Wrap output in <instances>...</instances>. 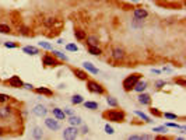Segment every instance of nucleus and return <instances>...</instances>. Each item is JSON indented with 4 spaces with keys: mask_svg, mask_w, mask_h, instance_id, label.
<instances>
[{
    "mask_svg": "<svg viewBox=\"0 0 186 140\" xmlns=\"http://www.w3.org/2000/svg\"><path fill=\"white\" fill-rule=\"evenodd\" d=\"M102 118L108 122L113 123H122L126 119V112L122 109H108V111L102 112Z\"/></svg>",
    "mask_w": 186,
    "mask_h": 140,
    "instance_id": "f257e3e1",
    "label": "nucleus"
},
{
    "mask_svg": "<svg viewBox=\"0 0 186 140\" xmlns=\"http://www.w3.org/2000/svg\"><path fill=\"white\" fill-rule=\"evenodd\" d=\"M140 79H142V74H140V73L129 74V76H126L125 79H123V81H122V87H123V90H125L126 92L133 91V87L136 86V83H137Z\"/></svg>",
    "mask_w": 186,
    "mask_h": 140,
    "instance_id": "f03ea898",
    "label": "nucleus"
},
{
    "mask_svg": "<svg viewBox=\"0 0 186 140\" xmlns=\"http://www.w3.org/2000/svg\"><path fill=\"white\" fill-rule=\"evenodd\" d=\"M85 83H87V90H88L90 92L98 94V95H104V94H105V87H104L101 83H98V81H95V80H91V79H88Z\"/></svg>",
    "mask_w": 186,
    "mask_h": 140,
    "instance_id": "7ed1b4c3",
    "label": "nucleus"
},
{
    "mask_svg": "<svg viewBox=\"0 0 186 140\" xmlns=\"http://www.w3.org/2000/svg\"><path fill=\"white\" fill-rule=\"evenodd\" d=\"M78 128L77 126H72L70 125L69 128H66L65 130H63V133H62V137L63 139H67V140H74L78 137Z\"/></svg>",
    "mask_w": 186,
    "mask_h": 140,
    "instance_id": "20e7f679",
    "label": "nucleus"
},
{
    "mask_svg": "<svg viewBox=\"0 0 186 140\" xmlns=\"http://www.w3.org/2000/svg\"><path fill=\"white\" fill-rule=\"evenodd\" d=\"M42 64L45 67H56V66H59V60L50 53H45L42 56Z\"/></svg>",
    "mask_w": 186,
    "mask_h": 140,
    "instance_id": "39448f33",
    "label": "nucleus"
},
{
    "mask_svg": "<svg viewBox=\"0 0 186 140\" xmlns=\"http://www.w3.org/2000/svg\"><path fill=\"white\" fill-rule=\"evenodd\" d=\"M111 58H112L115 62H122V60L126 58V52L125 49L120 48V46H115L111 51Z\"/></svg>",
    "mask_w": 186,
    "mask_h": 140,
    "instance_id": "423d86ee",
    "label": "nucleus"
},
{
    "mask_svg": "<svg viewBox=\"0 0 186 140\" xmlns=\"http://www.w3.org/2000/svg\"><path fill=\"white\" fill-rule=\"evenodd\" d=\"M14 114V109L10 105H3L0 107V120H8Z\"/></svg>",
    "mask_w": 186,
    "mask_h": 140,
    "instance_id": "0eeeda50",
    "label": "nucleus"
},
{
    "mask_svg": "<svg viewBox=\"0 0 186 140\" xmlns=\"http://www.w3.org/2000/svg\"><path fill=\"white\" fill-rule=\"evenodd\" d=\"M45 126L48 129H50V130H53V132H56V130H59L62 128L60 122L56 118H46L45 119Z\"/></svg>",
    "mask_w": 186,
    "mask_h": 140,
    "instance_id": "6e6552de",
    "label": "nucleus"
},
{
    "mask_svg": "<svg viewBox=\"0 0 186 140\" xmlns=\"http://www.w3.org/2000/svg\"><path fill=\"white\" fill-rule=\"evenodd\" d=\"M6 84L11 88H23L24 87V81L21 80L20 76H11L7 81H6Z\"/></svg>",
    "mask_w": 186,
    "mask_h": 140,
    "instance_id": "1a4fd4ad",
    "label": "nucleus"
},
{
    "mask_svg": "<svg viewBox=\"0 0 186 140\" xmlns=\"http://www.w3.org/2000/svg\"><path fill=\"white\" fill-rule=\"evenodd\" d=\"M48 112H49V109L42 104H38L32 108V114L35 116H38V118H45V116L48 115Z\"/></svg>",
    "mask_w": 186,
    "mask_h": 140,
    "instance_id": "9d476101",
    "label": "nucleus"
},
{
    "mask_svg": "<svg viewBox=\"0 0 186 140\" xmlns=\"http://www.w3.org/2000/svg\"><path fill=\"white\" fill-rule=\"evenodd\" d=\"M72 72H73V74L74 76L78 79V80H81V81H87L90 79V76H88V73L85 72L84 69H78V67H73L72 69Z\"/></svg>",
    "mask_w": 186,
    "mask_h": 140,
    "instance_id": "9b49d317",
    "label": "nucleus"
},
{
    "mask_svg": "<svg viewBox=\"0 0 186 140\" xmlns=\"http://www.w3.org/2000/svg\"><path fill=\"white\" fill-rule=\"evenodd\" d=\"M147 17H148V11L146 8L137 7L133 10V18H136V20H146Z\"/></svg>",
    "mask_w": 186,
    "mask_h": 140,
    "instance_id": "f8f14e48",
    "label": "nucleus"
},
{
    "mask_svg": "<svg viewBox=\"0 0 186 140\" xmlns=\"http://www.w3.org/2000/svg\"><path fill=\"white\" fill-rule=\"evenodd\" d=\"M137 101L142 105H150V104H151V95H150V94H146L144 91H143V92H139Z\"/></svg>",
    "mask_w": 186,
    "mask_h": 140,
    "instance_id": "ddd939ff",
    "label": "nucleus"
},
{
    "mask_svg": "<svg viewBox=\"0 0 186 140\" xmlns=\"http://www.w3.org/2000/svg\"><path fill=\"white\" fill-rule=\"evenodd\" d=\"M83 69H84L87 73H91V74H98V73H99V69L95 67L91 62H84V63H83Z\"/></svg>",
    "mask_w": 186,
    "mask_h": 140,
    "instance_id": "4468645a",
    "label": "nucleus"
},
{
    "mask_svg": "<svg viewBox=\"0 0 186 140\" xmlns=\"http://www.w3.org/2000/svg\"><path fill=\"white\" fill-rule=\"evenodd\" d=\"M147 87H148V84H147V81H144V80H140L136 83V86L133 87V91H136V92H143V91H146L147 90Z\"/></svg>",
    "mask_w": 186,
    "mask_h": 140,
    "instance_id": "2eb2a0df",
    "label": "nucleus"
},
{
    "mask_svg": "<svg viewBox=\"0 0 186 140\" xmlns=\"http://www.w3.org/2000/svg\"><path fill=\"white\" fill-rule=\"evenodd\" d=\"M23 52L27 53V55L29 56H35L39 53V48H37V46H32V45H27V46H24L23 48Z\"/></svg>",
    "mask_w": 186,
    "mask_h": 140,
    "instance_id": "dca6fc26",
    "label": "nucleus"
},
{
    "mask_svg": "<svg viewBox=\"0 0 186 140\" xmlns=\"http://www.w3.org/2000/svg\"><path fill=\"white\" fill-rule=\"evenodd\" d=\"M34 91L37 92V94H39V95H46V97L53 95V91L48 87H37V88H34Z\"/></svg>",
    "mask_w": 186,
    "mask_h": 140,
    "instance_id": "f3484780",
    "label": "nucleus"
},
{
    "mask_svg": "<svg viewBox=\"0 0 186 140\" xmlns=\"http://www.w3.org/2000/svg\"><path fill=\"white\" fill-rule=\"evenodd\" d=\"M67 122H69L72 126H77V128L83 125V119H81V116H78V115H72V116H69Z\"/></svg>",
    "mask_w": 186,
    "mask_h": 140,
    "instance_id": "a211bd4d",
    "label": "nucleus"
},
{
    "mask_svg": "<svg viewBox=\"0 0 186 140\" xmlns=\"http://www.w3.org/2000/svg\"><path fill=\"white\" fill-rule=\"evenodd\" d=\"M85 41H87V46H98L99 45V38L97 35H87Z\"/></svg>",
    "mask_w": 186,
    "mask_h": 140,
    "instance_id": "6ab92c4d",
    "label": "nucleus"
},
{
    "mask_svg": "<svg viewBox=\"0 0 186 140\" xmlns=\"http://www.w3.org/2000/svg\"><path fill=\"white\" fill-rule=\"evenodd\" d=\"M52 114H53V116L56 118V119H59V120H66V114L63 112V109H60V108H53L52 109Z\"/></svg>",
    "mask_w": 186,
    "mask_h": 140,
    "instance_id": "aec40b11",
    "label": "nucleus"
},
{
    "mask_svg": "<svg viewBox=\"0 0 186 140\" xmlns=\"http://www.w3.org/2000/svg\"><path fill=\"white\" fill-rule=\"evenodd\" d=\"M52 52V55L56 58V59H60V60H63V62H69V56L67 55H65L63 52H60V51H56V49H52L50 51Z\"/></svg>",
    "mask_w": 186,
    "mask_h": 140,
    "instance_id": "412c9836",
    "label": "nucleus"
},
{
    "mask_svg": "<svg viewBox=\"0 0 186 140\" xmlns=\"http://www.w3.org/2000/svg\"><path fill=\"white\" fill-rule=\"evenodd\" d=\"M74 36H76L77 41H85V36H87V32L81 28H76L74 30Z\"/></svg>",
    "mask_w": 186,
    "mask_h": 140,
    "instance_id": "4be33fe9",
    "label": "nucleus"
},
{
    "mask_svg": "<svg viewBox=\"0 0 186 140\" xmlns=\"http://www.w3.org/2000/svg\"><path fill=\"white\" fill-rule=\"evenodd\" d=\"M134 115H137L139 118H140V119H143L144 122H146V123H153V120L150 119V116H148V115H146L144 112L137 111V109H136V111H134Z\"/></svg>",
    "mask_w": 186,
    "mask_h": 140,
    "instance_id": "5701e85b",
    "label": "nucleus"
},
{
    "mask_svg": "<svg viewBox=\"0 0 186 140\" xmlns=\"http://www.w3.org/2000/svg\"><path fill=\"white\" fill-rule=\"evenodd\" d=\"M32 137L34 139H42V137H44V130H42V128L35 126V128L32 129Z\"/></svg>",
    "mask_w": 186,
    "mask_h": 140,
    "instance_id": "b1692460",
    "label": "nucleus"
},
{
    "mask_svg": "<svg viewBox=\"0 0 186 140\" xmlns=\"http://www.w3.org/2000/svg\"><path fill=\"white\" fill-rule=\"evenodd\" d=\"M88 53L90 55H94V56H101L102 55V49L99 46H88Z\"/></svg>",
    "mask_w": 186,
    "mask_h": 140,
    "instance_id": "393cba45",
    "label": "nucleus"
},
{
    "mask_svg": "<svg viewBox=\"0 0 186 140\" xmlns=\"http://www.w3.org/2000/svg\"><path fill=\"white\" fill-rule=\"evenodd\" d=\"M83 105H84L85 109H91V111H95V109H98V102H95V101H87V102H83Z\"/></svg>",
    "mask_w": 186,
    "mask_h": 140,
    "instance_id": "a878e982",
    "label": "nucleus"
},
{
    "mask_svg": "<svg viewBox=\"0 0 186 140\" xmlns=\"http://www.w3.org/2000/svg\"><path fill=\"white\" fill-rule=\"evenodd\" d=\"M106 104L109 105V107H112V108H117V107H119V102H117V100L115 98V97H111V95L106 97Z\"/></svg>",
    "mask_w": 186,
    "mask_h": 140,
    "instance_id": "bb28decb",
    "label": "nucleus"
},
{
    "mask_svg": "<svg viewBox=\"0 0 186 140\" xmlns=\"http://www.w3.org/2000/svg\"><path fill=\"white\" fill-rule=\"evenodd\" d=\"M84 102V98H83V95H80V94H74L73 97H72V104L73 105H80Z\"/></svg>",
    "mask_w": 186,
    "mask_h": 140,
    "instance_id": "cd10ccee",
    "label": "nucleus"
},
{
    "mask_svg": "<svg viewBox=\"0 0 186 140\" xmlns=\"http://www.w3.org/2000/svg\"><path fill=\"white\" fill-rule=\"evenodd\" d=\"M55 23H56V18H53V17H48V18H45L44 20V25L45 27H48V28L53 27Z\"/></svg>",
    "mask_w": 186,
    "mask_h": 140,
    "instance_id": "c85d7f7f",
    "label": "nucleus"
},
{
    "mask_svg": "<svg viewBox=\"0 0 186 140\" xmlns=\"http://www.w3.org/2000/svg\"><path fill=\"white\" fill-rule=\"evenodd\" d=\"M38 45H39V48L46 49V51H52V49H53L52 44H49V42H46V41H41Z\"/></svg>",
    "mask_w": 186,
    "mask_h": 140,
    "instance_id": "c756f323",
    "label": "nucleus"
},
{
    "mask_svg": "<svg viewBox=\"0 0 186 140\" xmlns=\"http://www.w3.org/2000/svg\"><path fill=\"white\" fill-rule=\"evenodd\" d=\"M11 32V27L7 24H0V34H10Z\"/></svg>",
    "mask_w": 186,
    "mask_h": 140,
    "instance_id": "7c9ffc66",
    "label": "nucleus"
},
{
    "mask_svg": "<svg viewBox=\"0 0 186 140\" xmlns=\"http://www.w3.org/2000/svg\"><path fill=\"white\" fill-rule=\"evenodd\" d=\"M150 114H151L153 116H155V118H161V116H162V112L160 111L158 108H154V107H151V108H150Z\"/></svg>",
    "mask_w": 186,
    "mask_h": 140,
    "instance_id": "2f4dec72",
    "label": "nucleus"
},
{
    "mask_svg": "<svg viewBox=\"0 0 186 140\" xmlns=\"http://www.w3.org/2000/svg\"><path fill=\"white\" fill-rule=\"evenodd\" d=\"M153 132L154 133H166L168 132V128H166L165 125L164 126H155V128H153Z\"/></svg>",
    "mask_w": 186,
    "mask_h": 140,
    "instance_id": "473e14b6",
    "label": "nucleus"
},
{
    "mask_svg": "<svg viewBox=\"0 0 186 140\" xmlns=\"http://www.w3.org/2000/svg\"><path fill=\"white\" fill-rule=\"evenodd\" d=\"M65 49L69 51V52H77V51H78V46H77L76 44H66Z\"/></svg>",
    "mask_w": 186,
    "mask_h": 140,
    "instance_id": "72a5a7b5",
    "label": "nucleus"
},
{
    "mask_svg": "<svg viewBox=\"0 0 186 140\" xmlns=\"http://www.w3.org/2000/svg\"><path fill=\"white\" fill-rule=\"evenodd\" d=\"M166 84H168V83H166L165 80H157L155 83H154V87L157 88V90H161V88L165 87Z\"/></svg>",
    "mask_w": 186,
    "mask_h": 140,
    "instance_id": "f704fd0d",
    "label": "nucleus"
},
{
    "mask_svg": "<svg viewBox=\"0 0 186 140\" xmlns=\"http://www.w3.org/2000/svg\"><path fill=\"white\" fill-rule=\"evenodd\" d=\"M11 97L7 95V94H3V92H0V104H7L8 101H10Z\"/></svg>",
    "mask_w": 186,
    "mask_h": 140,
    "instance_id": "c9c22d12",
    "label": "nucleus"
},
{
    "mask_svg": "<svg viewBox=\"0 0 186 140\" xmlns=\"http://www.w3.org/2000/svg\"><path fill=\"white\" fill-rule=\"evenodd\" d=\"M18 32H20L21 35H29V28L25 27V25H20L18 27Z\"/></svg>",
    "mask_w": 186,
    "mask_h": 140,
    "instance_id": "e433bc0d",
    "label": "nucleus"
},
{
    "mask_svg": "<svg viewBox=\"0 0 186 140\" xmlns=\"http://www.w3.org/2000/svg\"><path fill=\"white\" fill-rule=\"evenodd\" d=\"M162 116L165 119H178V115L176 114H171V112H165V114H162Z\"/></svg>",
    "mask_w": 186,
    "mask_h": 140,
    "instance_id": "4c0bfd02",
    "label": "nucleus"
},
{
    "mask_svg": "<svg viewBox=\"0 0 186 140\" xmlns=\"http://www.w3.org/2000/svg\"><path fill=\"white\" fill-rule=\"evenodd\" d=\"M104 129H105V133H106V135H113V133H115V129H113L109 123H106Z\"/></svg>",
    "mask_w": 186,
    "mask_h": 140,
    "instance_id": "58836bf2",
    "label": "nucleus"
},
{
    "mask_svg": "<svg viewBox=\"0 0 186 140\" xmlns=\"http://www.w3.org/2000/svg\"><path fill=\"white\" fill-rule=\"evenodd\" d=\"M4 48H8V49H14V48H17V46H18V45L16 44V42H4Z\"/></svg>",
    "mask_w": 186,
    "mask_h": 140,
    "instance_id": "ea45409f",
    "label": "nucleus"
},
{
    "mask_svg": "<svg viewBox=\"0 0 186 140\" xmlns=\"http://www.w3.org/2000/svg\"><path fill=\"white\" fill-rule=\"evenodd\" d=\"M88 126H85V125H81V129L80 130H78V133H81V135H83V136H84V135H87V133H88Z\"/></svg>",
    "mask_w": 186,
    "mask_h": 140,
    "instance_id": "a19ab883",
    "label": "nucleus"
},
{
    "mask_svg": "<svg viewBox=\"0 0 186 140\" xmlns=\"http://www.w3.org/2000/svg\"><path fill=\"white\" fill-rule=\"evenodd\" d=\"M63 112L66 114V116H72V115H74V111L72 108H65L63 109Z\"/></svg>",
    "mask_w": 186,
    "mask_h": 140,
    "instance_id": "79ce46f5",
    "label": "nucleus"
},
{
    "mask_svg": "<svg viewBox=\"0 0 186 140\" xmlns=\"http://www.w3.org/2000/svg\"><path fill=\"white\" fill-rule=\"evenodd\" d=\"M127 139L129 140H142V135H130Z\"/></svg>",
    "mask_w": 186,
    "mask_h": 140,
    "instance_id": "37998d69",
    "label": "nucleus"
},
{
    "mask_svg": "<svg viewBox=\"0 0 186 140\" xmlns=\"http://www.w3.org/2000/svg\"><path fill=\"white\" fill-rule=\"evenodd\" d=\"M175 83H176V84H181V87H185V79H183V77H182V79H175Z\"/></svg>",
    "mask_w": 186,
    "mask_h": 140,
    "instance_id": "c03bdc74",
    "label": "nucleus"
},
{
    "mask_svg": "<svg viewBox=\"0 0 186 140\" xmlns=\"http://www.w3.org/2000/svg\"><path fill=\"white\" fill-rule=\"evenodd\" d=\"M23 88H25V90H31V91H32L34 86H32V84H29V83H24V87H23Z\"/></svg>",
    "mask_w": 186,
    "mask_h": 140,
    "instance_id": "a18cd8bd",
    "label": "nucleus"
},
{
    "mask_svg": "<svg viewBox=\"0 0 186 140\" xmlns=\"http://www.w3.org/2000/svg\"><path fill=\"white\" fill-rule=\"evenodd\" d=\"M151 73H154V74H161V70L160 69H151Z\"/></svg>",
    "mask_w": 186,
    "mask_h": 140,
    "instance_id": "49530a36",
    "label": "nucleus"
},
{
    "mask_svg": "<svg viewBox=\"0 0 186 140\" xmlns=\"http://www.w3.org/2000/svg\"><path fill=\"white\" fill-rule=\"evenodd\" d=\"M161 72H166V73H171V72H172V69H169V67H164V69H162V70H161Z\"/></svg>",
    "mask_w": 186,
    "mask_h": 140,
    "instance_id": "de8ad7c7",
    "label": "nucleus"
},
{
    "mask_svg": "<svg viewBox=\"0 0 186 140\" xmlns=\"http://www.w3.org/2000/svg\"><path fill=\"white\" fill-rule=\"evenodd\" d=\"M4 133H6V130H4V129H3V128H2V126H0V137L3 136Z\"/></svg>",
    "mask_w": 186,
    "mask_h": 140,
    "instance_id": "09e8293b",
    "label": "nucleus"
},
{
    "mask_svg": "<svg viewBox=\"0 0 186 140\" xmlns=\"http://www.w3.org/2000/svg\"><path fill=\"white\" fill-rule=\"evenodd\" d=\"M57 44H60V45H63V44H65V41H63V39H60V38H59V39H57Z\"/></svg>",
    "mask_w": 186,
    "mask_h": 140,
    "instance_id": "8fccbe9b",
    "label": "nucleus"
},
{
    "mask_svg": "<svg viewBox=\"0 0 186 140\" xmlns=\"http://www.w3.org/2000/svg\"><path fill=\"white\" fill-rule=\"evenodd\" d=\"M132 2H134V3H137V2H139V0H132Z\"/></svg>",
    "mask_w": 186,
    "mask_h": 140,
    "instance_id": "3c124183",
    "label": "nucleus"
},
{
    "mask_svg": "<svg viewBox=\"0 0 186 140\" xmlns=\"http://www.w3.org/2000/svg\"><path fill=\"white\" fill-rule=\"evenodd\" d=\"M0 81H2V80H0Z\"/></svg>",
    "mask_w": 186,
    "mask_h": 140,
    "instance_id": "603ef678",
    "label": "nucleus"
}]
</instances>
